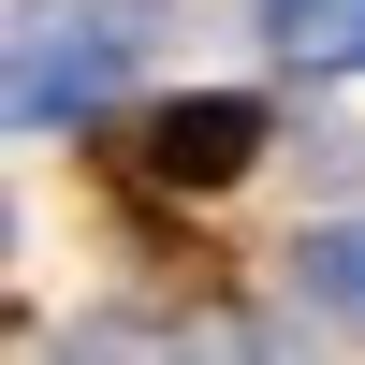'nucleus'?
<instances>
[{"mask_svg":"<svg viewBox=\"0 0 365 365\" xmlns=\"http://www.w3.org/2000/svg\"><path fill=\"white\" fill-rule=\"evenodd\" d=\"M117 58H132V29L117 15H29V44H15V117L44 132V117H88L117 88Z\"/></svg>","mask_w":365,"mask_h":365,"instance_id":"obj_1","label":"nucleus"},{"mask_svg":"<svg viewBox=\"0 0 365 365\" xmlns=\"http://www.w3.org/2000/svg\"><path fill=\"white\" fill-rule=\"evenodd\" d=\"M249 161H263V103H234V88H205V103H175L146 132V175H175V190H220Z\"/></svg>","mask_w":365,"mask_h":365,"instance_id":"obj_2","label":"nucleus"},{"mask_svg":"<svg viewBox=\"0 0 365 365\" xmlns=\"http://www.w3.org/2000/svg\"><path fill=\"white\" fill-rule=\"evenodd\" d=\"M263 29H278L307 73H365V0H263Z\"/></svg>","mask_w":365,"mask_h":365,"instance_id":"obj_3","label":"nucleus"},{"mask_svg":"<svg viewBox=\"0 0 365 365\" xmlns=\"http://www.w3.org/2000/svg\"><path fill=\"white\" fill-rule=\"evenodd\" d=\"M292 263H307V292H322L336 322H365V220H336V234H307Z\"/></svg>","mask_w":365,"mask_h":365,"instance_id":"obj_4","label":"nucleus"}]
</instances>
